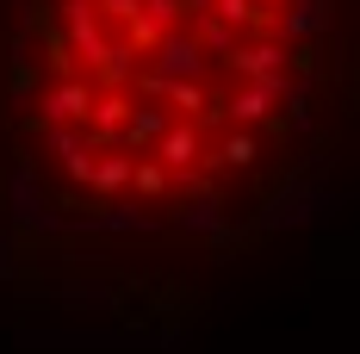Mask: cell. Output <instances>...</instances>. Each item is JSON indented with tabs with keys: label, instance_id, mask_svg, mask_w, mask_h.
<instances>
[{
	"label": "cell",
	"instance_id": "1",
	"mask_svg": "<svg viewBox=\"0 0 360 354\" xmlns=\"http://www.w3.org/2000/svg\"><path fill=\"white\" fill-rule=\"evenodd\" d=\"M323 25V0H25L13 100L94 180L236 175L286 143Z\"/></svg>",
	"mask_w": 360,
	"mask_h": 354
}]
</instances>
